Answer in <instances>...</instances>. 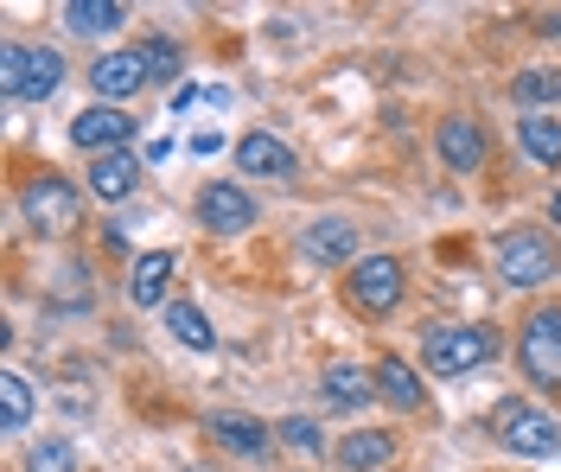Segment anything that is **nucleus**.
Wrapping results in <instances>:
<instances>
[{"label": "nucleus", "instance_id": "nucleus-1", "mask_svg": "<svg viewBox=\"0 0 561 472\" xmlns=\"http://www.w3.org/2000/svg\"><path fill=\"white\" fill-rule=\"evenodd\" d=\"M491 262H497V281H504V288H542V281H556L561 250H556V237H549V230L511 223V230L491 243Z\"/></svg>", "mask_w": 561, "mask_h": 472}, {"label": "nucleus", "instance_id": "nucleus-2", "mask_svg": "<svg viewBox=\"0 0 561 472\" xmlns=\"http://www.w3.org/2000/svg\"><path fill=\"white\" fill-rule=\"evenodd\" d=\"M491 435L504 440L511 453H524V460H556L561 453V422L524 396H504L491 408Z\"/></svg>", "mask_w": 561, "mask_h": 472}, {"label": "nucleus", "instance_id": "nucleus-3", "mask_svg": "<svg viewBox=\"0 0 561 472\" xmlns=\"http://www.w3.org/2000/svg\"><path fill=\"white\" fill-rule=\"evenodd\" d=\"M58 83H65V58H58L51 45H7V51H0V90H7V96L45 103Z\"/></svg>", "mask_w": 561, "mask_h": 472}, {"label": "nucleus", "instance_id": "nucleus-4", "mask_svg": "<svg viewBox=\"0 0 561 472\" xmlns=\"http://www.w3.org/2000/svg\"><path fill=\"white\" fill-rule=\"evenodd\" d=\"M77 211H83V198H77V185L65 180V173H33L26 180V192H20V218L33 223V230H45V237H65V230H77Z\"/></svg>", "mask_w": 561, "mask_h": 472}, {"label": "nucleus", "instance_id": "nucleus-5", "mask_svg": "<svg viewBox=\"0 0 561 472\" xmlns=\"http://www.w3.org/2000/svg\"><path fill=\"white\" fill-rule=\"evenodd\" d=\"M497 345H491L485 326H427L421 332V358L434 377H466V370H479Z\"/></svg>", "mask_w": 561, "mask_h": 472}, {"label": "nucleus", "instance_id": "nucleus-6", "mask_svg": "<svg viewBox=\"0 0 561 472\" xmlns=\"http://www.w3.org/2000/svg\"><path fill=\"white\" fill-rule=\"evenodd\" d=\"M402 288H409V275H402V262L396 255H364V262H351V307L357 313H370V320H383V313H396L402 307Z\"/></svg>", "mask_w": 561, "mask_h": 472}, {"label": "nucleus", "instance_id": "nucleus-7", "mask_svg": "<svg viewBox=\"0 0 561 472\" xmlns=\"http://www.w3.org/2000/svg\"><path fill=\"white\" fill-rule=\"evenodd\" d=\"M517 358H524L529 383L561 390V307H536V313H529L524 338H517Z\"/></svg>", "mask_w": 561, "mask_h": 472}, {"label": "nucleus", "instance_id": "nucleus-8", "mask_svg": "<svg viewBox=\"0 0 561 472\" xmlns=\"http://www.w3.org/2000/svg\"><path fill=\"white\" fill-rule=\"evenodd\" d=\"M135 135H140V122L128 110H115V103H90V110L70 122V141L83 147L90 160H96V153H128Z\"/></svg>", "mask_w": 561, "mask_h": 472}, {"label": "nucleus", "instance_id": "nucleus-9", "mask_svg": "<svg viewBox=\"0 0 561 472\" xmlns=\"http://www.w3.org/2000/svg\"><path fill=\"white\" fill-rule=\"evenodd\" d=\"M198 223L217 230V237H243L249 223H255V198H249L237 180H210L198 192Z\"/></svg>", "mask_w": 561, "mask_h": 472}, {"label": "nucleus", "instance_id": "nucleus-10", "mask_svg": "<svg viewBox=\"0 0 561 472\" xmlns=\"http://www.w3.org/2000/svg\"><path fill=\"white\" fill-rule=\"evenodd\" d=\"M230 153H237L243 180H294V173H300L294 147H287V141H275V135H262V128H249L243 141L230 147Z\"/></svg>", "mask_w": 561, "mask_h": 472}, {"label": "nucleus", "instance_id": "nucleus-11", "mask_svg": "<svg viewBox=\"0 0 561 472\" xmlns=\"http://www.w3.org/2000/svg\"><path fill=\"white\" fill-rule=\"evenodd\" d=\"M90 90H96V103H128L135 90H147V58L140 51H108V58H96L90 65Z\"/></svg>", "mask_w": 561, "mask_h": 472}, {"label": "nucleus", "instance_id": "nucleus-12", "mask_svg": "<svg viewBox=\"0 0 561 472\" xmlns=\"http://www.w3.org/2000/svg\"><path fill=\"white\" fill-rule=\"evenodd\" d=\"M434 153H440L454 173H479V166H485V128L466 122V115H447V122L434 128Z\"/></svg>", "mask_w": 561, "mask_h": 472}, {"label": "nucleus", "instance_id": "nucleus-13", "mask_svg": "<svg viewBox=\"0 0 561 472\" xmlns=\"http://www.w3.org/2000/svg\"><path fill=\"white\" fill-rule=\"evenodd\" d=\"M300 255H307V262H325V268H332V262H351V255H357V223L351 218H313L300 230Z\"/></svg>", "mask_w": 561, "mask_h": 472}, {"label": "nucleus", "instance_id": "nucleus-14", "mask_svg": "<svg viewBox=\"0 0 561 472\" xmlns=\"http://www.w3.org/2000/svg\"><path fill=\"white\" fill-rule=\"evenodd\" d=\"M205 435L224 447V453H249V460H262L268 447H275V428L268 422H255V415H210Z\"/></svg>", "mask_w": 561, "mask_h": 472}, {"label": "nucleus", "instance_id": "nucleus-15", "mask_svg": "<svg viewBox=\"0 0 561 472\" xmlns=\"http://www.w3.org/2000/svg\"><path fill=\"white\" fill-rule=\"evenodd\" d=\"M332 460L345 472H377L396 460V435H383V428H357V435H345L339 447H332Z\"/></svg>", "mask_w": 561, "mask_h": 472}, {"label": "nucleus", "instance_id": "nucleus-16", "mask_svg": "<svg viewBox=\"0 0 561 472\" xmlns=\"http://www.w3.org/2000/svg\"><path fill=\"white\" fill-rule=\"evenodd\" d=\"M135 185H140V160L135 153H96V160H90V192H96V198L122 205Z\"/></svg>", "mask_w": 561, "mask_h": 472}, {"label": "nucleus", "instance_id": "nucleus-17", "mask_svg": "<svg viewBox=\"0 0 561 472\" xmlns=\"http://www.w3.org/2000/svg\"><path fill=\"white\" fill-rule=\"evenodd\" d=\"M377 396L389 402V408H402V415H415L421 402H427V390H421V377H415V364H402V358H383L377 370Z\"/></svg>", "mask_w": 561, "mask_h": 472}, {"label": "nucleus", "instance_id": "nucleus-18", "mask_svg": "<svg viewBox=\"0 0 561 472\" xmlns=\"http://www.w3.org/2000/svg\"><path fill=\"white\" fill-rule=\"evenodd\" d=\"M511 96H517V110L549 115V110L561 103V65H529V71H517Z\"/></svg>", "mask_w": 561, "mask_h": 472}, {"label": "nucleus", "instance_id": "nucleus-19", "mask_svg": "<svg viewBox=\"0 0 561 472\" xmlns=\"http://www.w3.org/2000/svg\"><path fill=\"white\" fill-rule=\"evenodd\" d=\"M167 281H173V255L167 250L140 255L135 275H128V300H135V307H160V300H167Z\"/></svg>", "mask_w": 561, "mask_h": 472}, {"label": "nucleus", "instance_id": "nucleus-20", "mask_svg": "<svg viewBox=\"0 0 561 472\" xmlns=\"http://www.w3.org/2000/svg\"><path fill=\"white\" fill-rule=\"evenodd\" d=\"M325 402L332 408H364V402H377V377L357 370V364H332L325 370Z\"/></svg>", "mask_w": 561, "mask_h": 472}, {"label": "nucleus", "instance_id": "nucleus-21", "mask_svg": "<svg viewBox=\"0 0 561 472\" xmlns=\"http://www.w3.org/2000/svg\"><path fill=\"white\" fill-rule=\"evenodd\" d=\"M122 20H128V7H122V0H65V26H70V33H83V38L115 33Z\"/></svg>", "mask_w": 561, "mask_h": 472}, {"label": "nucleus", "instance_id": "nucleus-22", "mask_svg": "<svg viewBox=\"0 0 561 472\" xmlns=\"http://www.w3.org/2000/svg\"><path fill=\"white\" fill-rule=\"evenodd\" d=\"M517 135H524L529 160L556 173V166H561V122H556V115H524V128H517Z\"/></svg>", "mask_w": 561, "mask_h": 472}, {"label": "nucleus", "instance_id": "nucleus-23", "mask_svg": "<svg viewBox=\"0 0 561 472\" xmlns=\"http://www.w3.org/2000/svg\"><path fill=\"white\" fill-rule=\"evenodd\" d=\"M26 422H33V383H26L20 370H7V377H0V428L20 435Z\"/></svg>", "mask_w": 561, "mask_h": 472}, {"label": "nucleus", "instance_id": "nucleus-24", "mask_svg": "<svg viewBox=\"0 0 561 472\" xmlns=\"http://www.w3.org/2000/svg\"><path fill=\"white\" fill-rule=\"evenodd\" d=\"M167 332H173L179 345H192V352H210V345H217L210 320L192 307V300H173V307H167Z\"/></svg>", "mask_w": 561, "mask_h": 472}, {"label": "nucleus", "instance_id": "nucleus-25", "mask_svg": "<svg viewBox=\"0 0 561 472\" xmlns=\"http://www.w3.org/2000/svg\"><path fill=\"white\" fill-rule=\"evenodd\" d=\"M275 440H287L294 453H325V440H319L313 422H300V415H287V422H275Z\"/></svg>", "mask_w": 561, "mask_h": 472}, {"label": "nucleus", "instance_id": "nucleus-26", "mask_svg": "<svg viewBox=\"0 0 561 472\" xmlns=\"http://www.w3.org/2000/svg\"><path fill=\"white\" fill-rule=\"evenodd\" d=\"M77 467V453H70L65 440H38L33 453H26V472H70Z\"/></svg>", "mask_w": 561, "mask_h": 472}, {"label": "nucleus", "instance_id": "nucleus-27", "mask_svg": "<svg viewBox=\"0 0 561 472\" xmlns=\"http://www.w3.org/2000/svg\"><path fill=\"white\" fill-rule=\"evenodd\" d=\"M140 58H147V77H179V45L173 38H147Z\"/></svg>", "mask_w": 561, "mask_h": 472}, {"label": "nucleus", "instance_id": "nucleus-28", "mask_svg": "<svg viewBox=\"0 0 561 472\" xmlns=\"http://www.w3.org/2000/svg\"><path fill=\"white\" fill-rule=\"evenodd\" d=\"M192 153H198V160H210V153H224V135H192Z\"/></svg>", "mask_w": 561, "mask_h": 472}, {"label": "nucleus", "instance_id": "nucleus-29", "mask_svg": "<svg viewBox=\"0 0 561 472\" xmlns=\"http://www.w3.org/2000/svg\"><path fill=\"white\" fill-rule=\"evenodd\" d=\"M536 33H542V38H561V7H556V13H542V20H536Z\"/></svg>", "mask_w": 561, "mask_h": 472}, {"label": "nucleus", "instance_id": "nucleus-30", "mask_svg": "<svg viewBox=\"0 0 561 472\" xmlns=\"http://www.w3.org/2000/svg\"><path fill=\"white\" fill-rule=\"evenodd\" d=\"M549 218H556V223H561V192H556V198H549Z\"/></svg>", "mask_w": 561, "mask_h": 472}]
</instances>
